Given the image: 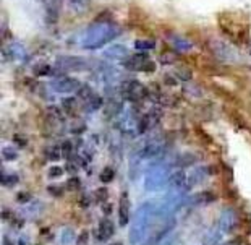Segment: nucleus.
<instances>
[{
  "mask_svg": "<svg viewBox=\"0 0 251 245\" xmlns=\"http://www.w3.org/2000/svg\"><path fill=\"white\" fill-rule=\"evenodd\" d=\"M219 28L228 39L235 44L245 46L250 44V23L245 21L242 15L237 13H221L217 17Z\"/></svg>",
  "mask_w": 251,
  "mask_h": 245,
  "instance_id": "obj_1",
  "label": "nucleus"
},
{
  "mask_svg": "<svg viewBox=\"0 0 251 245\" xmlns=\"http://www.w3.org/2000/svg\"><path fill=\"white\" fill-rule=\"evenodd\" d=\"M152 203L151 201H146L138 208L135 219L131 221V232H130V242L133 245H138L143 237L146 236L149 231V226H151V218H152Z\"/></svg>",
  "mask_w": 251,
  "mask_h": 245,
  "instance_id": "obj_2",
  "label": "nucleus"
},
{
  "mask_svg": "<svg viewBox=\"0 0 251 245\" xmlns=\"http://www.w3.org/2000/svg\"><path fill=\"white\" fill-rule=\"evenodd\" d=\"M122 94H124V98L131 101V103H136V101H140L141 98L146 96V88L140 84L135 80H130V82H125L124 86H122Z\"/></svg>",
  "mask_w": 251,
  "mask_h": 245,
  "instance_id": "obj_3",
  "label": "nucleus"
},
{
  "mask_svg": "<svg viewBox=\"0 0 251 245\" xmlns=\"http://www.w3.org/2000/svg\"><path fill=\"white\" fill-rule=\"evenodd\" d=\"M175 224H177V222H175L174 218H170L169 221H165L164 224H162V227H159L157 231L154 232L151 237H149L148 245H157L159 242L162 241V239H165L170 232H172V229L175 227Z\"/></svg>",
  "mask_w": 251,
  "mask_h": 245,
  "instance_id": "obj_4",
  "label": "nucleus"
},
{
  "mask_svg": "<svg viewBox=\"0 0 251 245\" xmlns=\"http://www.w3.org/2000/svg\"><path fill=\"white\" fill-rule=\"evenodd\" d=\"M81 83L78 80L70 78V77H62V78H57L54 82V88L57 91L60 93H72V91H78Z\"/></svg>",
  "mask_w": 251,
  "mask_h": 245,
  "instance_id": "obj_5",
  "label": "nucleus"
},
{
  "mask_svg": "<svg viewBox=\"0 0 251 245\" xmlns=\"http://www.w3.org/2000/svg\"><path fill=\"white\" fill-rule=\"evenodd\" d=\"M235 221H237V216H235V211L232 208H228L222 213L221 219H219V229H221V232H230L232 227L235 224Z\"/></svg>",
  "mask_w": 251,
  "mask_h": 245,
  "instance_id": "obj_6",
  "label": "nucleus"
},
{
  "mask_svg": "<svg viewBox=\"0 0 251 245\" xmlns=\"http://www.w3.org/2000/svg\"><path fill=\"white\" fill-rule=\"evenodd\" d=\"M58 63H62L60 67H65L68 70H84V65H86V60L81 57H60L57 60Z\"/></svg>",
  "mask_w": 251,
  "mask_h": 245,
  "instance_id": "obj_7",
  "label": "nucleus"
},
{
  "mask_svg": "<svg viewBox=\"0 0 251 245\" xmlns=\"http://www.w3.org/2000/svg\"><path fill=\"white\" fill-rule=\"evenodd\" d=\"M119 221L120 226H126L130 221V200H128L126 193H122L120 203H119Z\"/></svg>",
  "mask_w": 251,
  "mask_h": 245,
  "instance_id": "obj_8",
  "label": "nucleus"
},
{
  "mask_svg": "<svg viewBox=\"0 0 251 245\" xmlns=\"http://www.w3.org/2000/svg\"><path fill=\"white\" fill-rule=\"evenodd\" d=\"M114 232H115V227L112 224L110 219L105 218V219L100 221V224H99V239L100 241H109V239L114 236Z\"/></svg>",
  "mask_w": 251,
  "mask_h": 245,
  "instance_id": "obj_9",
  "label": "nucleus"
},
{
  "mask_svg": "<svg viewBox=\"0 0 251 245\" xmlns=\"http://www.w3.org/2000/svg\"><path fill=\"white\" fill-rule=\"evenodd\" d=\"M60 13V2H50V7L47 8V23L55 25Z\"/></svg>",
  "mask_w": 251,
  "mask_h": 245,
  "instance_id": "obj_10",
  "label": "nucleus"
},
{
  "mask_svg": "<svg viewBox=\"0 0 251 245\" xmlns=\"http://www.w3.org/2000/svg\"><path fill=\"white\" fill-rule=\"evenodd\" d=\"M185 180H186V175L183 170H177L175 174L170 175V179H169V184H170V187H183L185 185Z\"/></svg>",
  "mask_w": 251,
  "mask_h": 245,
  "instance_id": "obj_11",
  "label": "nucleus"
},
{
  "mask_svg": "<svg viewBox=\"0 0 251 245\" xmlns=\"http://www.w3.org/2000/svg\"><path fill=\"white\" fill-rule=\"evenodd\" d=\"M217 198V196L214 193H211V191H202V193H198L195 195V201L196 205H206V203H211V201H214Z\"/></svg>",
  "mask_w": 251,
  "mask_h": 245,
  "instance_id": "obj_12",
  "label": "nucleus"
},
{
  "mask_svg": "<svg viewBox=\"0 0 251 245\" xmlns=\"http://www.w3.org/2000/svg\"><path fill=\"white\" fill-rule=\"evenodd\" d=\"M151 125H152L151 115H149V114L143 115V117H141V120L138 122V132H140V133H146L149 129H151Z\"/></svg>",
  "mask_w": 251,
  "mask_h": 245,
  "instance_id": "obj_13",
  "label": "nucleus"
},
{
  "mask_svg": "<svg viewBox=\"0 0 251 245\" xmlns=\"http://www.w3.org/2000/svg\"><path fill=\"white\" fill-rule=\"evenodd\" d=\"M78 96L84 101H91V99H96V94H94V89L89 88V86H84V84H81L78 89Z\"/></svg>",
  "mask_w": 251,
  "mask_h": 245,
  "instance_id": "obj_14",
  "label": "nucleus"
},
{
  "mask_svg": "<svg viewBox=\"0 0 251 245\" xmlns=\"http://www.w3.org/2000/svg\"><path fill=\"white\" fill-rule=\"evenodd\" d=\"M196 161V158L193 156V154H183L178 161H177V166L180 169H183V167H188V166H193Z\"/></svg>",
  "mask_w": 251,
  "mask_h": 245,
  "instance_id": "obj_15",
  "label": "nucleus"
},
{
  "mask_svg": "<svg viewBox=\"0 0 251 245\" xmlns=\"http://www.w3.org/2000/svg\"><path fill=\"white\" fill-rule=\"evenodd\" d=\"M114 179H115V170H114V169H112V167H105V169H102V172H100V182L110 184Z\"/></svg>",
  "mask_w": 251,
  "mask_h": 245,
  "instance_id": "obj_16",
  "label": "nucleus"
},
{
  "mask_svg": "<svg viewBox=\"0 0 251 245\" xmlns=\"http://www.w3.org/2000/svg\"><path fill=\"white\" fill-rule=\"evenodd\" d=\"M62 108H63V110H65L67 114H72V112H73V109L76 108V99H73V98L63 99V101H62Z\"/></svg>",
  "mask_w": 251,
  "mask_h": 245,
  "instance_id": "obj_17",
  "label": "nucleus"
},
{
  "mask_svg": "<svg viewBox=\"0 0 251 245\" xmlns=\"http://www.w3.org/2000/svg\"><path fill=\"white\" fill-rule=\"evenodd\" d=\"M2 184L5 187H13V185L18 184V175L17 174H12V175H2Z\"/></svg>",
  "mask_w": 251,
  "mask_h": 245,
  "instance_id": "obj_18",
  "label": "nucleus"
},
{
  "mask_svg": "<svg viewBox=\"0 0 251 245\" xmlns=\"http://www.w3.org/2000/svg\"><path fill=\"white\" fill-rule=\"evenodd\" d=\"M2 156L5 161H15V159L18 158V154L15 150H12V148H3L2 150Z\"/></svg>",
  "mask_w": 251,
  "mask_h": 245,
  "instance_id": "obj_19",
  "label": "nucleus"
},
{
  "mask_svg": "<svg viewBox=\"0 0 251 245\" xmlns=\"http://www.w3.org/2000/svg\"><path fill=\"white\" fill-rule=\"evenodd\" d=\"M46 156H47V159H52V161H57V159H60V156H62V153H58V150L57 148H49V150L46 151Z\"/></svg>",
  "mask_w": 251,
  "mask_h": 245,
  "instance_id": "obj_20",
  "label": "nucleus"
},
{
  "mask_svg": "<svg viewBox=\"0 0 251 245\" xmlns=\"http://www.w3.org/2000/svg\"><path fill=\"white\" fill-rule=\"evenodd\" d=\"M72 150H73L72 141H63V145H62V156L63 158H70Z\"/></svg>",
  "mask_w": 251,
  "mask_h": 245,
  "instance_id": "obj_21",
  "label": "nucleus"
},
{
  "mask_svg": "<svg viewBox=\"0 0 251 245\" xmlns=\"http://www.w3.org/2000/svg\"><path fill=\"white\" fill-rule=\"evenodd\" d=\"M62 175H63V167H57V166L50 167V170H49L50 179H58V177H62Z\"/></svg>",
  "mask_w": 251,
  "mask_h": 245,
  "instance_id": "obj_22",
  "label": "nucleus"
},
{
  "mask_svg": "<svg viewBox=\"0 0 251 245\" xmlns=\"http://www.w3.org/2000/svg\"><path fill=\"white\" fill-rule=\"evenodd\" d=\"M88 242H89V232L88 231H83L78 236V239H76V245H86Z\"/></svg>",
  "mask_w": 251,
  "mask_h": 245,
  "instance_id": "obj_23",
  "label": "nucleus"
},
{
  "mask_svg": "<svg viewBox=\"0 0 251 245\" xmlns=\"http://www.w3.org/2000/svg\"><path fill=\"white\" fill-rule=\"evenodd\" d=\"M107 189H98L96 190V200L98 201H105L107 200Z\"/></svg>",
  "mask_w": 251,
  "mask_h": 245,
  "instance_id": "obj_24",
  "label": "nucleus"
},
{
  "mask_svg": "<svg viewBox=\"0 0 251 245\" xmlns=\"http://www.w3.org/2000/svg\"><path fill=\"white\" fill-rule=\"evenodd\" d=\"M79 185H81V180H79L78 177H72L70 180H68L67 187L70 190H76V189H79Z\"/></svg>",
  "mask_w": 251,
  "mask_h": 245,
  "instance_id": "obj_25",
  "label": "nucleus"
},
{
  "mask_svg": "<svg viewBox=\"0 0 251 245\" xmlns=\"http://www.w3.org/2000/svg\"><path fill=\"white\" fill-rule=\"evenodd\" d=\"M29 200H31V195L28 193V191H20V193L17 195L18 203H28Z\"/></svg>",
  "mask_w": 251,
  "mask_h": 245,
  "instance_id": "obj_26",
  "label": "nucleus"
},
{
  "mask_svg": "<svg viewBox=\"0 0 251 245\" xmlns=\"http://www.w3.org/2000/svg\"><path fill=\"white\" fill-rule=\"evenodd\" d=\"M13 141L17 143L18 146H21V148H25L26 145H28V140H26V138H23V136H20V135H15L13 136Z\"/></svg>",
  "mask_w": 251,
  "mask_h": 245,
  "instance_id": "obj_27",
  "label": "nucleus"
},
{
  "mask_svg": "<svg viewBox=\"0 0 251 245\" xmlns=\"http://www.w3.org/2000/svg\"><path fill=\"white\" fill-rule=\"evenodd\" d=\"M47 190H49V193L55 195V196H62L63 195V189H60V187H49Z\"/></svg>",
  "mask_w": 251,
  "mask_h": 245,
  "instance_id": "obj_28",
  "label": "nucleus"
},
{
  "mask_svg": "<svg viewBox=\"0 0 251 245\" xmlns=\"http://www.w3.org/2000/svg\"><path fill=\"white\" fill-rule=\"evenodd\" d=\"M3 245H13V241H10V239L5 236L3 237Z\"/></svg>",
  "mask_w": 251,
  "mask_h": 245,
  "instance_id": "obj_29",
  "label": "nucleus"
},
{
  "mask_svg": "<svg viewBox=\"0 0 251 245\" xmlns=\"http://www.w3.org/2000/svg\"><path fill=\"white\" fill-rule=\"evenodd\" d=\"M18 245H28V242H26L25 239H21V241H20V244H18Z\"/></svg>",
  "mask_w": 251,
  "mask_h": 245,
  "instance_id": "obj_30",
  "label": "nucleus"
},
{
  "mask_svg": "<svg viewBox=\"0 0 251 245\" xmlns=\"http://www.w3.org/2000/svg\"><path fill=\"white\" fill-rule=\"evenodd\" d=\"M157 245H159V244H157ZM164 245H170V244H169V242H167V244H164Z\"/></svg>",
  "mask_w": 251,
  "mask_h": 245,
  "instance_id": "obj_31",
  "label": "nucleus"
},
{
  "mask_svg": "<svg viewBox=\"0 0 251 245\" xmlns=\"http://www.w3.org/2000/svg\"><path fill=\"white\" fill-rule=\"evenodd\" d=\"M42 2H46V0H42Z\"/></svg>",
  "mask_w": 251,
  "mask_h": 245,
  "instance_id": "obj_32",
  "label": "nucleus"
}]
</instances>
